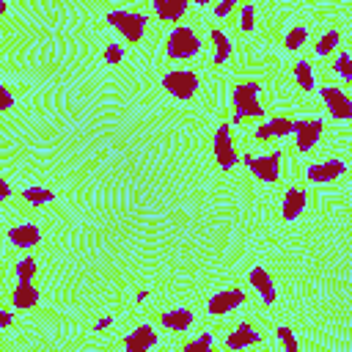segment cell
I'll use <instances>...</instances> for the list:
<instances>
[{"mask_svg": "<svg viewBox=\"0 0 352 352\" xmlns=\"http://www.w3.org/2000/svg\"><path fill=\"white\" fill-rule=\"evenodd\" d=\"M146 297H148V289H138V294H135V300H138V302H143Z\"/></svg>", "mask_w": 352, "mask_h": 352, "instance_id": "d590c367", "label": "cell"}, {"mask_svg": "<svg viewBox=\"0 0 352 352\" xmlns=\"http://www.w3.org/2000/svg\"><path fill=\"white\" fill-rule=\"evenodd\" d=\"M245 289H220V292H214L212 297H209V302H206V311L212 314V316H223V314H228V311H234V308H239L242 302H245Z\"/></svg>", "mask_w": 352, "mask_h": 352, "instance_id": "9c48e42d", "label": "cell"}, {"mask_svg": "<svg viewBox=\"0 0 352 352\" xmlns=\"http://www.w3.org/2000/svg\"><path fill=\"white\" fill-rule=\"evenodd\" d=\"M305 204H308L305 190H300V187H289V190L283 192V201H280V214H283V220H297V217L302 214Z\"/></svg>", "mask_w": 352, "mask_h": 352, "instance_id": "9a60e30c", "label": "cell"}, {"mask_svg": "<svg viewBox=\"0 0 352 352\" xmlns=\"http://www.w3.org/2000/svg\"><path fill=\"white\" fill-rule=\"evenodd\" d=\"M162 88H165L173 99L190 102V99L195 96V91H198V74L190 72V69H173V72H168V74L162 77Z\"/></svg>", "mask_w": 352, "mask_h": 352, "instance_id": "5b68a950", "label": "cell"}, {"mask_svg": "<svg viewBox=\"0 0 352 352\" xmlns=\"http://www.w3.org/2000/svg\"><path fill=\"white\" fill-rule=\"evenodd\" d=\"M319 94H322V102L336 121H352V99L341 88L324 85V88H319Z\"/></svg>", "mask_w": 352, "mask_h": 352, "instance_id": "ba28073f", "label": "cell"}, {"mask_svg": "<svg viewBox=\"0 0 352 352\" xmlns=\"http://www.w3.org/2000/svg\"><path fill=\"white\" fill-rule=\"evenodd\" d=\"M11 319H14V316H11V311H8V308H6V311H3V314H0V330H6V327H8V324H11Z\"/></svg>", "mask_w": 352, "mask_h": 352, "instance_id": "836d02e7", "label": "cell"}, {"mask_svg": "<svg viewBox=\"0 0 352 352\" xmlns=\"http://www.w3.org/2000/svg\"><path fill=\"white\" fill-rule=\"evenodd\" d=\"M102 58H104V63H110V66L121 63V60H124V50H121V44H113V41H110V44L104 47Z\"/></svg>", "mask_w": 352, "mask_h": 352, "instance_id": "f546056e", "label": "cell"}, {"mask_svg": "<svg viewBox=\"0 0 352 352\" xmlns=\"http://www.w3.org/2000/svg\"><path fill=\"white\" fill-rule=\"evenodd\" d=\"M192 3H195V6H206L209 0H192Z\"/></svg>", "mask_w": 352, "mask_h": 352, "instance_id": "8d00e7d4", "label": "cell"}, {"mask_svg": "<svg viewBox=\"0 0 352 352\" xmlns=\"http://www.w3.org/2000/svg\"><path fill=\"white\" fill-rule=\"evenodd\" d=\"M36 270H38V264H36L33 256H25V258L16 261V278H19V280H33Z\"/></svg>", "mask_w": 352, "mask_h": 352, "instance_id": "d4e9b609", "label": "cell"}, {"mask_svg": "<svg viewBox=\"0 0 352 352\" xmlns=\"http://www.w3.org/2000/svg\"><path fill=\"white\" fill-rule=\"evenodd\" d=\"M338 44H341V30H338V28H330L327 33L319 36V41L314 44V52H316L319 58H324V55H330Z\"/></svg>", "mask_w": 352, "mask_h": 352, "instance_id": "44dd1931", "label": "cell"}, {"mask_svg": "<svg viewBox=\"0 0 352 352\" xmlns=\"http://www.w3.org/2000/svg\"><path fill=\"white\" fill-rule=\"evenodd\" d=\"M280 160H283V151H280V148H272V151H267L264 157L242 154V162L250 168V173H253L258 182H267V184L278 182V176H280Z\"/></svg>", "mask_w": 352, "mask_h": 352, "instance_id": "277c9868", "label": "cell"}, {"mask_svg": "<svg viewBox=\"0 0 352 352\" xmlns=\"http://www.w3.org/2000/svg\"><path fill=\"white\" fill-rule=\"evenodd\" d=\"M289 132H294V118L278 116V118H272V121H267V124H258L256 132H253V138H256L258 143H264V140H270V138H286Z\"/></svg>", "mask_w": 352, "mask_h": 352, "instance_id": "7c38bea8", "label": "cell"}, {"mask_svg": "<svg viewBox=\"0 0 352 352\" xmlns=\"http://www.w3.org/2000/svg\"><path fill=\"white\" fill-rule=\"evenodd\" d=\"M346 82H352V55L349 52H338V58H336V66H333Z\"/></svg>", "mask_w": 352, "mask_h": 352, "instance_id": "4316f807", "label": "cell"}, {"mask_svg": "<svg viewBox=\"0 0 352 352\" xmlns=\"http://www.w3.org/2000/svg\"><path fill=\"white\" fill-rule=\"evenodd\" d=\"M6 236H8V242L14 248L28 250V248H36L41 242V228L36 223H19V226H11Z\"/></svg>", "mask_w": 352, "mask_h": 352, "instance_id": "30bf717a", "label": "cell"}, {"mask_svg": "<svg viewBox=\"0 0 352 352\" xmlns=\"http://www.w3.org/2000/svg\"><path fill=\"white\" fill-rule=\"evenodd\" d=\"M214 162L223 170H231L239 162V154H236L234 138H231V124H220L214 129Z\"/></svg>", "mask_w": 352, "mask_h": 352, "instance_id": "8992f818", "label": "cell"}, {"mask_svg": "<svg viewBox=\"0 0 352 352\" xmlns=\"http://www.w3.org/2000/svg\"><path fill=\"white\" fill-rule=\"evenodd\" d=\"M187 3H190V0H154V11H157L160 19L173 22V19H182V16H184Z\"/></svg>", "mask_w": 352, "mask_h": 352, "instance_id": "ffe728a7", "label": "cell"}, {"mask_svg": "<svg viewBox=\"0 0 352 352\" xmlns=\"http://www.w3.org/2000/svg\"><path fill=\"white\" fill-rule=\"evenodd\" d=\"M11 195V184H8V179H0V201H6Z\"/></svg>", "mask_w": 352, "mask_h": 352, "instance_id": "d6a6232c", "label": "cell"}, {"mask_svg": "<svg viewBox=\"0 0 352 352\" xmlns=\"http://www.w3.org/2000/svg\"><path fill=\"white\" fill-rule=\"evenodd\" d=\"M258 341H261V333H258L250 322H239V324L228 333L226 346H228V349H242V346H253V344H258Z\"/></svg>", "mask_w": 352, "mask_h": 352, "instance_id": "e0dca14e", "label": "cell"}, {"mask_svg": "<svg viewBox=\"0 0 352 352\" xmlns=\"http://www.w3.org/2000/svg\"><path fill=\"white\" fill-rule=\"evenodd\" d=\"M258 91H261L258 80H242L234 85V91H231V104H234L231 124H242L250 116H256V118L264 116V107L258 102Z\"/></svg>", "mask_w": 352, "mask_h": 352, "instance_id": "6da1fadb", "label": "cell"}, {"mask_svg": "<svg viewBox=\"0 0 352 352\" xmlns=\"http://www.w3.org/2000/svg\"><path fill=\"white\" fill-rule=\"evenodd\" d=\"M124 346L129 352H146V349L157 346V330L151 324H138L129 336H124Z\"/></svg>", "mask_w": 352, "mask_h": 352, "instance_id": "4fadbf2b", "label": "cell"}, {"mask_svg": "<svg viewBox=\"0 0 352 352\" xmlns=\"http://www.w3.org/2000/svg\"><path fill=\"white\" fill-rule=\"evenodd\" d=\"M160 322L168 327V330H187L192 322H195V314L187 311V308H173V311H165L160 316Z\"/></svg>", "mask_w": 352, "mask_h": 352, "instance_id": "d6986e66", "label": "cell"}, {"mask_svg": "<svg viewBox=\"0 0 352 352\" xmlns=\"http://www.w3.org/2000/svg\"><path fill=\"white\" fill-rule=\"evenodd\" d=\"M239 28H242L245 33H250V30L256 28V8H253L250 3H245V6H242V14H239Z\"/></svg>", "mask_w": 352, "mask_h": 352, "instance_id": "f1b7e54d", "label": "cell"}, {"mask_svg": "<svg viewBox=\"0 0 352 352\" xmlns=\"http://www.w3.org/2000/svg\"><path fill=\"white\" fill-rule=\"evenodd\" d=\"M209 346H212V333H209V330H204L195 341H187L182 349H184V352H204V349H209Z\"/></svg>", "mask_w": 352, "mask_h": 352, "instance_id": "83f0119b", "label": "cell"}, {"mask_svg": "<svg viewBox=\"0 0 352 352\" xmlns=\"http://www.w3.org/2000/svg\"><path fill=\"white\" fill-rule=\"evenodd\" d=\"M250 286L256 289V294L267 302V305H272L275 300H278V292H275V283H272V275L258 264V267H253L250 270Z\"/></svg>", "mask_w": 352, "mask_h": 352, "instance_id": "5bb4252c", "label": "cell"}, {"mask_svg": "<svg viewBox=\"0 0 352 352\" xmlns=\"http://www.w3.org/2000/svg\"><path fill=\"white\" fill-rule=\"evenodd\" d=\"M38 300H41V292H38L30 280H19V283L11 289V308H16V311H28V308H33Z\"/></svg>", "mask_w": 352, "mask_h": 352, "instance_id": "2e32d148", "label": "cell"}, {"mask_svg": "<svg viewBox=\"0 0 352 352\" xmlns=\"http://www.w3.org/2000/svg\"><path fill=\"white\" fill-rule=\"evenodd\" d=\"M294 80H297V85H300L305 94L314 91L316 80H314V69H311L308 60H297V63H294Z\"/></svg>", "mask_w": 352, "mask_h": 352, "instance_id": "603a6c76", "label": "cell"}, {"mask_svg": "<svg viewBox=\"0 0 352 352\" xmlns=\"http://www.w3.org/2000/svg\"><path fill=\"white\" fill-rule=\"evenodd\" d=\"M110 324H113V316L107 314V316H102V319L94 324V330H104V327H110Z\"/></svg>", "mask_w": 352, "mask_h": 352, "instance_id": "e575fe53", "label": "cell"}, {"mask_svg": "<svg viewBox=\"0 0 352 352\" xmlns=\"http://www.w3.org/2000/svg\"><path fill=\"white\" fill-rule=\"evenodd\" d=\"M324 132L322 118H297L294 121V146L297 151H311Z\"/></svg>", "mask_w": 352, "mask_h": 352, "instance_id": "52a82bcc", "label": "cell"}, {"mask_svg": "<svg viewBox=\"0 0 352 352\" xmlns=\"http://www.w3.org/2000/svg\"><path fill=\"white\" fill-rule=\"evenodd\" d=\"M275 333H278V341L286 346V352H297V349H300V344H297V338H294V330H292L289 324H280Z\"/></svg>", "mask_w": 352, "mask_h": 352, "instance_id": "484cf974", "label": "cell"}, {"mask_svg": "<svg viewBox=\"0 0 352 352\" xmlns=\"http://www.w3.org/2000/svg\"><path fill=\"white\" fill-rule=\"evenodd\" d=\"M344 170H346L344 160H324V162L308 165V170H305V179H308V182H316V184H324V182H333V179H338Z\"/></svg>", "mask_w": 352, "mask_h": 352, "instance_id": "8fae6325", "label": "cell"}, {"mask_svg": "<svg viewBox=\"0 0 352 352\" xmlns=\"http://www.w3.org/2000/svg\"><path fill=\"white\" fill-rule=\"evenodd\" d=\"M305 38H308V30L302 28V25H294L289 33H286V50H292V52H297L302 44H305Z\"/></svg>", "mask_w": 352, "mask_h": 352, "instance_id": "cb8c5ba5", "label": "cell"}, {"mask_svg": "<svg viewBox=\"0 0 352 352\" xmlns=\"http://www.w3.org/2000/svg\"><path fill=\"white\" fill-rule=\"evenodd\" d=\"M234 6H236V0H217V6H214V19L228 16V14L234 11Z\"/></svg>", "mask_w": 352, "mask_h": 352, "instance_id": "4dcf8cb0", "label": "cell"}, {"mask_svg": "<svg viewBox=\"0 0 352 352\" xmlns=\"http://www.w3.org/2000/svg\"><path fill=\"white\" fill-rule=\"evenodd\" d=\"M22 198H25L30 206H44V204H50V201L55 198V192H52L50 187L33 184V187H25V190H22Z\"/></svg>", "mask_w": 352, "mask_h": 352, "instance_id": "7402d4cb", "label": "cell"}, {"mask_svg": "<svg viewBox=\"0 0 352 352\" xmlns=\"http://www.w3.org/2000/svg\"><path fill=\"white\" fill-rule=\"evenodd\" d=\"M198 52H201V38L195 36L192 28L179 25V28H173L168 33V38H165V55L170 60H190Z\"/></svg>", "mask_w": 352, "mask_h": 352, "instance_id": "7a4b0ae2", "label": "cell"}, {"mask_svg": "<svg viewBox=\"0 0 352 352\" xmlns=\"http://www.w3.org/2000/svg\"><path fill=\"white\" fill-rule=\"evenodd\" d=\"M104 19H107V22L124 36V41H129V44H138V41L143 38V33H146V25H148L146 14H140V11H124V8L107 11Z\"/></svg>", "mask_w": 352, "mask_h": 352, "instance_id": "3957f363", "label": "cell"}, {"mask_svg": "<svg viewBox=\"0 0 352 352\" xmlns=\"http://www.w3.org/2000/svg\"><path fill=\"white\" fill-rule=\"evenodd\" d=\"M0 107H3V110H11V107H14V96H11V88H8L6 82L0 85Z\"/></svg>", "mask_w": 352, "mask_h": 352, "instance_id": "1f68e13d", "label": "cell"}, {"mask_svg": "<svg viewBox=\"0 0 352 352\" xmlns=\"http://www.w3.org/2000/svg\"><path fill=\"white\" fill-rule=\"evenodd\" d=\"M209 38H212V44H214L212 63H214V66H223V63L231 58V38H228L220 28H212V30H209Z\"/></svg>", "mask_w": 352, "mask_h": 352, "instance_id": "ac0fdd59", "label": "cell"}]
</instances>
